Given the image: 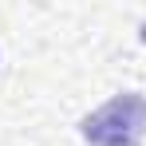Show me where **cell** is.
<instances>
[{
	"instance_id": "obj_1",
	"label": "cell",
	"mask_w": 146,
	"mask_h": 146,
	"mask_svg": "<svg viewBox=\"0 0 146 146\" xmlns=\"http://www.w3.org/2000/svg\"><path fill=\"white\" fill-rule=\"evenodd\" d=\"M79 134L87 146H142L146 138V95L119 91L99 111L79 122Z\"/></svg>"
},
{
	"instance_id": "obj_2",
	"label": "cell",
	"mask_w": 146,
	"mask_h": 146,
	"mask_svg": "<svg viewBox=\"0 0 146 146\" xmlns=\"http://www.w3.org/2000/svg\"><path fill=\"white\" fill-rule=\"evenodd\" d=\"M138 36H142V44H146V24H142V28H138Z\"/></svg>"
}]
</instances>
